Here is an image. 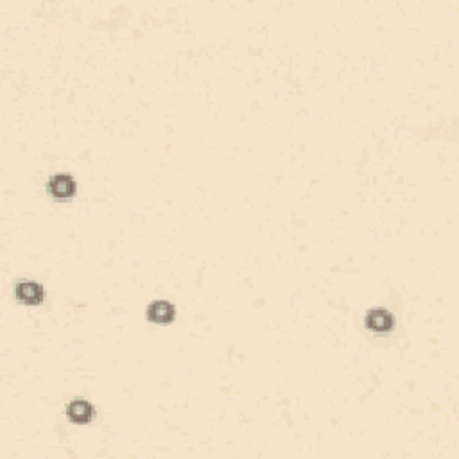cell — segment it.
<instances>
[{
    "mask_svg": "<svg viewBox=\"0 0 459 459\" xmlns=\"http://www.w3.org/2000/svg\"><path fill=\"white\" fill-rule=\"evenodd\" d=\"M65 413H67L68 420H70L72 423H77V426L92 422L93 416H96L93 405L88 400H83V398H75V400L68 402Z\"/></svg>",
    "mask_w": 459,
    "mask_h": 459,
    "instance_id": "obj_4",
    "label": "cell"
},
{
    "mask_svg": "<svg viewBox=\"0 0 459 459\" xmlns=\"http://www.w3.org/2000/svg\"><path fill=\"white\" fill-rule=\"evenodd\" d=\"M364 326L368 330H372L375 334H386V332H391L393 326H395V317L389 310L386 309H370L364 316Z\"/></svg>",
    "mask_w": 459,
    "mask_h": 459,
    "instance_id": "obj_1",
    "label": "cell"
},
{
    "mask_svg": "<svg viewBox=\"0 0 459 459\" xmlns=\"http://www.w3.org/2000/svg\"><path fill=\"white\" fill-rule=\"evenodd\" d=\"M146 314L149 322L158 323V325H169L171 322H174L176 309L174 305L169 303V301L158 300V301H153V303L147 307Z\"/></svg>",
    "mask_w": 459,
    "mask_h": 459,
    "instance_id": "obj_5",
    "label": "cell"
},
{
    "mask_svg": "<svg viewBox=\"0 0 459 459\" xmlns=\"http://www.w3.org/2000/svg\"><path fill=\"white\" fill-rule=\"evenodd\" d=\"M15 298L24 305H38L42 303L45 298V291L36 282H29V280H22L15 285Z\"/></svg>",
    "mask_w": 459,
    "mask_h": 459,
    "instance_id": "obj_2",
    "label": "cell"
},
{
    "mask_svg": "<svg viewBox=\"0 0 459 459\" xmlns=\"http://www.w3.org/2000/svg\"><path fill=\"white\" fill-rule=\"evenodd\" d=\"M47 190L54 200H70L75 194V181L68 174H54L47 181Z\"/></svg>",
    "mask_w": 459,
    "mask_h": 459,
    "instance_id": "obj_3",
    "label": "cell"
}]
</instances>
